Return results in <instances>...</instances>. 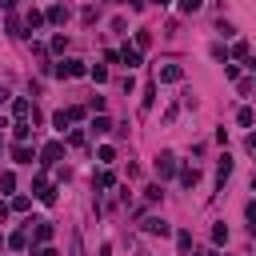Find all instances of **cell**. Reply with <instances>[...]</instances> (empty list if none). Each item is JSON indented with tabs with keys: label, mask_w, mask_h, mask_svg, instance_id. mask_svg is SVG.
Returning a JSON list of instances; mask_svg holds the SVG:
<instances>
[{
	"label": "cell",
	"mask_w": 256,
	"mask_h": 256,
	"mask_svg": "<svg viewBox=\"0 0 256 256\" xmlns=\"http://www.w3.org/2000/svg\"><path fill=\"white\" fill-rule=\"evenodd\" d=\"M84 72H88V68H84V60H76V56L56 64V76H60V80H76V76H84Z\"/></svg>",
	"instance_id": "6da1fadb"
},
{
	"label": "cell",
	"mask_w": 256,
	"mask_h": 256,
	"mask_svg": "<svg viewBox=\"0 0 256 256\" xmlns=\"http://www.w3.org/2000/svg\"><path fill=\"white\" fill-rule=\"evenodd\" d=\"M144 232H148V236H168L172 228H168L164 216H148V220H144Z\"/></svg>",
	"instance_id": "7a4b0ae2"
},
{
	"label": "cell",
	"mask_w": 256,
	"mask_h": 256,
	"mask_svg": "<svg viewBox=\"0 0 256 256\" xmlns=\"http://www.w3.org/2000/svg\"><path fill=\"white\" fill-rule=\"evenodd\" d=\"M32 184H36V196L44 200V204H56V188L44 180V176H36V180H32Z\"/></svg>",
	"instance_id": "3957f363"
},
{
	"label": "cell",
	"mask_w": 256,
	"mask_h": 256,
	"mask_svg": "<svg viewBox=\"0 0 256 256\" xmlns=\"http://www.w3.org/2000/svg\"><path fill=\"white\" fill-rule=\"evenodd\" d=\"M156 172H160V176H172V172H176V156H172V152H160V156H156Z\"/></svg>",
	"instance_id": "277c9868"
},
{
	"label": "cell",
	"mask_w": 256,
	"mask_h": 256,
	"mask_svg": "<svg viewBox=\"0 0 256 256\" xmlns=\"http://www.w3.org/2000/svg\"><path fill=\"white\" fill-rule=\"evenodd\" d=\"M60 156H64V144H60V140H48V144H44V152H40L44 164H56Z\"/></svg>",
	"instance_id": "5b68a950"
},
{
	"label": "cell",
	"mask_w": 256,
	"mask_h": 256,
	"mask_svg": "<svg viewBox=\"0 0 256 256\" xmlns=\"http://www.w3.org/2000/svg\"><path fill=\"white\" fill-rule=\"evenodd\" d=\"M160 80H164V84H180L184 68H180V64H164V68H160Z\"/></svg>",
	"instance_id": "8992f818"
},
{
	"label": "cell",
	"mask_w": 256,
	"mask_h": 256,
	"mask_svg": "<svg viewBox=\"0 0 256 256\" xmlns=\"http://www.w3.org/2000/svg\"><path fill=\"white\" fill-rule=\"evenodd\" d=\"M228 176H232V156H220V160H216V184L224 188V180H228Z\"/></svg>",
	"instance_id": "52a82bcc"
},
{
	"label": "cell",
	"mask_w": 256,
	"mask_h": 256,
	"mask_svg": "<svg viewBox=\"0 0 256 256\" xmlns=\"http://www.w3.org/2000/svg\"><path fill=\"white\" fill-rule=\"evenodd\" d=\"M196 180H200V168H196V164L180 168V184H184V188H196Z\"/></svg>",
	"instance_id": "ba28073f"
},
{
	"label": "cell",
	"mask_w": 256,
	"mask_h": 256,
	"mask_svg": "<svg viewBox=\"0 0 256 256\" xmlns=\"http://www.w3.org/2000/svg\"><path fill=\"white\" fill-rule=\"evenodd\" d=\"M32 224H36V244H48L52 240V224L48 220H32Z\"/></svg>",
	"instance_id": "9c48e42d"
},
{
	"label": "cell",
	"mask_w": 256,
	"mask_h": 256,
	"mask_svg": "<svg viewBox=\"0 0 256 256\" xmlns=\"http://www.w3.org/2000/svg\"><path fill=\"white\" fill-rule=\"evenodd\" d=\"M120 60L128 64V68H136V64H140V52H136L132 44H124V48H120Z\"/></svg>",
	"instance_id": "30bf717a"
},
{
	"label": "cell",
	"mask_w": 256,
	"mask_h": 256,
	"mask_svg": "<svg viewBox=\"0 0 256 256\" xmlns=\"http://www.w3.org/2000/svg\"><path fill=\"white\" fill-rule=\"evenodd\" d=\"M28 132H32V124H28V120H16V124H12V136H16L20 144L28 140Z\"/></svg>",
	"instance_id": "8fae6325"
},
{
	"label": "cell",
	"mask_w": 256,
	"mask_h": 256,
	"mask_svg": "<svg viewBox=\"0 0 256 256\" xmlns=\"http://www.w3.org/2000/svg\"><path fill=\"white\" fill-rule=\"evenodd\" d=\"M44 20H52V24H64V20H68V8H60V4H56V8H48V12H44Z\"/></svg>",
	"instance_id": "7c38bea8"
},
{
	"label": "cell",
	"mask_w": 256,
	"mask_h": 256,
	"mask_svg": "<svg viewBox=\"0 0 256 256\" xmlns=\"http://www.w3.org/2000/svg\"><path fill=\"white\" fill-rule=\"evenodd\" d=\"M12 160H20V164H32V148H28V144H16V148H12Z\"/></svg>",
	"instance_id": "4fadbf2b"
},
{
	"label": "cell",
	"mask_w": 256,
	"mask_h": 256,
	"mask_svg": "<svg viewBox=\"0 0 256 256\" xmlns=\"http://www.w3.org/2000/svg\"><path fill=\"white\" fill-rule=\"evenodd\" d=\"M108 128H112V120H108V116H96V120H92V132H96V136H104Z\"/></svg>",
	"instance_id": "5bb4252c"
},
{
	"label": "cell",
	"mask_w": 256,
	"mask_h": 256,
	"mask_svg": "<svg viewBox=\"0 0 256 256\" xmlns=\"http://www.w3.org/2000/svg\"><path fill=\"white\" fill-rule=\"evenodd\" d=\"M12 112H16V116H20V120H24V116H32V104H28V100H24V96H20V100H16V104H12Z\"/></svg>",
	"instance_id": "9a60e30c"
},
{
	"label": "cell",
	"mask_w": 256,
	"mask_h": 256,
	"mask_svg": "<svg viewBox=\"0 0 256 256\" xmlns=\"http://www.w3.org/2000/svg\"><path fill=\"white\" fill-rule=\"evenodd\" d=\"M8 244H12L16 252H20V248H28V232H12V236H8Z\"/></svg>",
	"instance_id": "2e32d148"
},
{
	"label": "cell",
	"mask_w": 256,
	"mask_h": 256,
	"mask_svg": "<svg viewBox=\"0 0 256 256\" xmlns=\"http://www.w3.org/2000/svg\"><path fill=\"white\" fill-rule=\"evenodd\" d=\"M24 20H28V28H40V24H44V12H36V8H28V16H24Z\"/></svg>",
	"instance_id": "e0dca14e"
},
{
	"label": "cell",
	"mask_w": 256,
	"mask_h": 256,
	"mask_svg": "<svg viewBox=\"0 0 256 256\" xmlns=\"http://www.w3.org/2000/svg\"><path fill=\"white\" fill-rule=\"evenodd\" d=\"M148 44H152V32H148V28H140V32H136V52H140V48H148Z\"/></svg>",
	"instance_id": "ac0fdd59"
},
{
	"label": "cell",
	"mask_w": 256,
	"mask_h": 256,
	"mask_svg": "<svg viewBox=\"0 0 256 256\" xmlns=\"http://www.w3.org/2000/svg\"><path fill=\"white\" fill-rule=\"evenodd\" d=\"M160 196H164V192H160V184H148V188H144V200H152V204H156Z\"/></svg>",
	"instance_id": "d6986e66"
},
{
	"label": "cell",
	"mask_w": 256,
	"mask_h": 256,
	"mask_svg": "<svg viewBox=\"0 0 256 256\" xmlns=\"http://www.w3.org/2000/svg\"><path fill=\"white\" fill-rule=\"evenodd\" d=\"M236 120H240V124H244V128H248V124H252V120H256V112H252V108H240V112H236Z\"/></svg>",
	"instance_id": "ffe728a7"
},
{
	"label": "cell",
	"mask_w": 256,
	"mask_h": 256,
	"mask_svg": "<svg viewBox=\"0 0 256 256\" xmlns=\"http://www.w3.org/2000/svg\"><path fill=\"white\" fill-rule=\"evenodd\" d=\"M92 80H96V84L108 80V68H104V64H96V68H92Z\"/></svg>",
	"instance_id": "44dd1931"
},
{
	"label": "cell",
	"mask_w": 256,
	"mask_h": 256,
	"mask_svg": "<svg viewBox=\"0 0 256 256\" xmlns=\"http://www.w3.org/2000/svg\"><path fill=\"white\" fill-rule=\"evenodd\" d=\"M212 240L224 244V240H228V228H224V224H216V228H212Z\"/></svg>",
	"instance_id": "7402d4cb"
},
{
	"label": "cell",
	"mask_w": 256,
	"mask_h": 256,
	"mask_svg": "<svg viewBox=\"0 0 256 256\" xmlns=\"http://www.w3.org/2000/svg\"><path fill=\"white\" fill-rule=\"evenodd\" d=\"M0 188L12 192V188H16V176H12V172H4V176H0Z\"/></svg>",
	"instance_id": "603a6c76"
},
{
	"label": "cell",
	"mask_w": 256,
	"mask_h": 256,
	"mask_svg": "<svg viewBox=\"0 0 256 256\" xmlns=\"http://www.w3.org/2000/svg\"><path fill=\"white\" fill-rule=\"evenodd\" d=\"M176 244H180V252H188V248H192V232H180V236H176Z\"/></svg>",
	"instance_id": "cb8c5ba5"
},
{
	"label": "cell",
	"mask_w": 256,
	"mask_h": 256,
	"mask_svg": "<svg viewBox=\"0 0 256 256\" xmlns=\"http://www.w3.org/2000/svg\"><path fill=\"white\" fill-rule=\"evenodd\" d=\"M64 116H68V124H72V120H84V108L76 104V108H68V112H64Z\"/></svg>",
	"instance_id": "d4e9b609"
},
{
	"label": "cell",
	"mask_w": 256,
	"mask_h": 256,
	"mask_svg": "<svg viewBox=\"0 0 256 256\" xmlns=\"http://www.w3.org/2000/svg\"><path fill=\"white\" fill-rule=\"evenodd\" d=\"M72 256H80V236H72Z\"/></svg>",
	"instance_id": "484cf974"
},
{
	"label": "cell",
	"mask_w": 256,
	"mask_h": 256,
	"mask_svg": "<svg viewBox=\"0 0 256 256\" xmlns=\"http://www.w3.org/2000/svg\"><path fill=\"white\" fill-rule=\"evenodd\" d=\"M244 144H248V148H252V152H256V132H252V136H248V140H244Z\"/></svg>",
	"instance_id": "4316f807"
},
{
	"label": "cell",
	"mask_w": 256,
	"mask_h": 256,
	"mask_svg": "<svg viewBox=\"0 0 256 256\" xmlns=\"http://www.w3.org/2000/svg\"><path fill=\"white\" fill-rule=\"evenodd\" d=\"M4 216H8V204H4V200H0V220H4Z\"/></svg>",
	"instance_id": "83f0119b"
},
{
	"label": "cell",
	"mask_w": 256,
	"mask_h": 256,
	"mask_svg": "<svg viewBox=\"0 0 256 256\" xmlns=\"http://www.w3.org/2000/svg\"><path fill=\"white\" fill-rule=\"evenodd\" d=\"M36 256H56V252H52V248H40V252H36Z\"/></svg>",
	"instance_id": "f1b7e54d"
},
{
	"label": "cell",
	"mask_w": 256,
	"mask_h": 256,
	"mask_svg": "<svg viewBox=\"0 0 256 256\" xmlns=\"http://www.w3.org/2000/svg\"><path fill=\"white\" fill-rule=\"evenodd\" d=\"M4 100H8V88H0V104H4Z\"/></svg>",
	"instance_id": "f546056e"
},
{
	"label": "cell",
	"mask_w": 256,
	"mask_h": 256,
	"mask_svg": "<svg viewBox=\"0 0 256 256\" xmlns=\"http://www.w3.org/2000/svg\"><path fill=\"white\" fill-rule=\"evenodd\" d=\"M248 68H252V72H256V56H252V60H248Z\"/></svg>",
	"instance_id": "4dcf8cb0"
}]
</instances>
